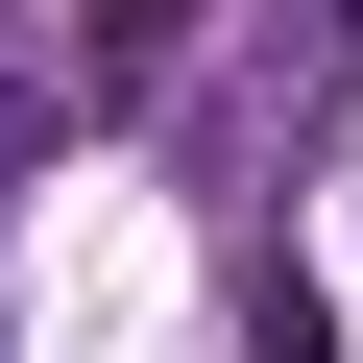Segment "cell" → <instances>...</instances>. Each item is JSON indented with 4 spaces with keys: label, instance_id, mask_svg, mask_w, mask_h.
<instances>
[{
    "label": "cell",
    "instance_id": "1",
    "mask_svg": "<svg viewBox=\"0 0 363 363\" xmlns=\"http://www.w3.org/2000/svg\"><path fill=\"white\" fill-rule=\"evenodd\" d=\"M169 25H194V0H97V73H145V49H169Z\"/></svg>",
    "mask_w": 363,
    "mask_h": 363
},
{
    "label": "cell",
    "instance_id": "2",
    "mask_svg": "<svg viewBox=\"0 0 363 363\" xmlns=\"http://www.w3.org/2000/svg\"><path fill=\"white\" fill-rule=\"evenodd\" d=\"M339 25H363V0H339Z\"/></svg>",
    "mask_w": 363,
    "mask_h": 363
}]
</instances>
